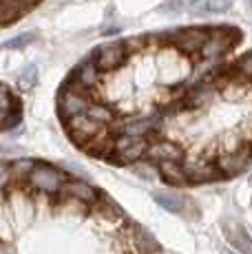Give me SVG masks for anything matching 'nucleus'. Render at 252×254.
Listing matches in <instances>:
<instances>
[{"label": "nucleus", "instance_id": "4", "mask_svg": "<svg viewBox=\"0 0 252 254\" xmlns=\"http://www.w3.org/2000/svg\"><path fill=\"white\" fill-rule=\"evenodd\" d=\"M239 40V33L230 27H217V29H208V38L203 42L199 56L206 62H215L219 58H224L232 47Z\"/></svg>", "mask_w": 252, "mask_h": 254}, {"label": "nucleus", "instance_id": "21", "mask_svg": "<svg viewBox=\"0 0 252 254\" xmlns=\"http://www.w3.org/2000/svg\"><path fill=\"white\" fill-rule=\"evenodd\" d=\"M38 38L36 31H27V33H18V36L9 38V40H4L2 45H0V49H7V51H18V49H25L29 47L33 40Z\"/></svg>", "mask_w": 252, "mask_h": 254}, {"label": "nucleus", "instance_id": "31", "mask_svg": "<svg viewBox=\"0 0 252 254\" xmlns=\"http://www.w3.org/2000/svg\"><path fill=\"white\" fill-rule=\"evenodd\" d=\"M4 150H7V146H2V144H0V153H4Z\"/></svg>", "mask_w": 252, "mask_h": 254}, {"label": "nucleus", "instance_id": "15", "mask_svg": "<svg viewBox=\"0 0 252 254\" xmlns=\"http://www.w3.org/2000/svg\"><path fill=\"white\" fill-rule=\"evenodd\" d=\"M153 199L157 206H162L164 210L173 214H184L186 212V206H188V199L179 192H171V190H155L153 192Z\"/></svg>", "mask_w": 252, "mask_h": 254}, {"label": "nucleus", "instance_id": "23", "mask_svg": "<svg viewBox=\"0 0 252 254\" xmlns=\"http://www.w3.org/2000/svg\"><path fill=\"white\" fill-rule=\"evenodd\" d=\"M235 75L239 80H246V82H252V51L246 53L244 58H239L235 64Z\"/></svg>", "mask_w": 252, "mask_h": 254}, {"label": "nucleus", "instance_id": "25", "mask_svg": "<svg viewBox=\"0 0 252 254\" xmlns=\"http://www.w3.org/2000/svg\"><path fill=\"white\" fill-rule=\"evenodd\" d=\"M232 7V0H206V9L210 13H224Z\"/></svg>", "mask_w": 252, "mask_h": 254}, {"label": "nucleus", "instance_id": "33", "mask_svg": "<svg viewBox=\"0 0 252 254\" xmlns=\"http://www.w3.org/2000/svg\"><path fill=\"white\" fill-rule=\"evenodd\" d=\"M248 2H250V7H252V0H248Z\"/></svg>", "mask_w": 252, "mask_h": 254}, {"label": "nucleus", "instance_id": "26", "mask_svg": "<svg viewBox=\"0 0 252 254\" xmlns=\"http://www.w3.org/2000/svg\"><path fill=\"white\" fill-rule=\"evenodd\" d=\"M11 184H13V177H11V170H9V164H0V192L7 190Z\"/></svg>", "mask_w": 252, "mask_h": 254}, {"label": "nucleus", "instance_id": "1", "mask_svg": "<svg viewBox=\"0 0 252 254\" xmlns=\"http://www.w3.org/2000/svg\"><path fill=\"white\" fill-rule=\"evenodd\" d=\"M66 179H69V175H66V170L62 168V166L36 162V166H33L31 173H29V177L25 179V184H20V186L27 188L29 192L53 197V194H58L62 190Z\"/></svg>", "mask_w": 252, "mask_h": 254}, {"label": "nucleus", "instance_id": "17", "mask_svg": "<svg viewBox=\"0 0 252 254\" xmlns=\"http://www.w3.org/2000/svg\"><path fill=\"white\" fill-rule=\"evenodd\" d=\"M29 9L20 0H0V27H7V24L16 22L18 18H22Z\"/></svg>", "mask_w": 252, "mask_h": 254}, {"label": "nucleus", "instance_id": "3", "mask_svg": "<svg viewBox=\"0 0 252 254\" xmlns=\"http://www.w3.org/2000/svg\"><path fill=\"white\" fill-rule=\"evenodd\" d=\"M148 141L151 137H137V135H126L118 133L115 135V144H113V155H111V162L120 164V166H133L139 159H144L148 148Z\"/></svg>", "mask_w": 252, "mask_h": 254}, {"label": "nucleus", "instance_id": "30", "mask_svg": "<svg viewBox=\"0 0 252 254\" xmlns=\"http://www.w3.org/2000/svg\"><path fill=\"white\" fill-rule=\"evenodd\" d=\"M20 2H22V4H25V7H27V9H31V7H36V4H38V2H40V0H20Z\"/></svg>", "mask_w": 252, "mask_h": 254}, {"label": "nucleus", "instance_id": "9", "mask_svg": "<svg viewBox=\"0 0 252 254\" xmlns=\"http://www.w3.org/2000/svg\"><path fill=\"white\" fill-rule=\"evenodd\" d=\"M206 38H208V29H203V27H186V29H179V31L171 33L173 47L179 53H184V56H199Z\"/></svg>", "mask_w": 252, "mask_h": 254}, {"label": "nucleus", "instance_id": "20", "mask_svg": "<svg viewBox=\"0 0 252 254\" xmlns=\"http://www.w3.org/2000/svg\"><path fill=\"white\" fill-rule=\"evenodd\" d=\"M33 166H36V159H31V157H18V159H11V162H9V170H11L13 184H16V186L25 184V179L29 177V173H31Z\"/></svg>", "mask_w": 252, "mask_h": 254}, {"label": "nucleus", "instance_id": "13", "mask_svg": "<svg viewBox=\"0 0 252 254\" xmlns=\"http://www.w3.org/2000/svg\"><path fill=\"white\" fill-rule=\"evenodd\" d=\"M224 234L232 248L239 254H252V234L235 219H226L224 221Z\"/></svg>", "mask_w": 252, "mask_h": 254}, {"label": "nucleus", "instance_id": "18", "mask_svg": "<svg viewBox=\"0 0 252 254\" xmlns=\"http://www.w3.org/2000/svg\"><path fill=\"white\" fill-rule=\"evenodd\" d=\"M130 230H133V243L137 246V250H142L144 254H153V252H157V250H159L157 239H155L153 234L146 230V228H142V226H133Z\"/></svg>", "mask_w": 252, "mask_h": 254}, {"label": "nucleus", "instance_id": "7", "mask_svg": "<svg viewBox=\"0 0 252 254\" xmlns=\"http://www.w3.org/2000/svg\"><path fill=\"white\" fill-rule=\"evenodd\" d=\"M128 49H126L124 40H115V42H106V45L98 47V51L93 53V60L98 64V69L104 73H113L118 69H122L128 60Z\"/></svg>", "mask_w": 252, "mask_h": 254}, {"label": "nucleus", "instance_id": "27", "mask_svg": "<svg viewBox=\"0 0 252 254\" xmlns=\"http://www.w3.org/2000/svg\"><path fill=\"white\" fill-rule=\"evenodd\" d=\"M241 130H244V135H241V137H244V141H248V144H252V117H250V120H246V122H244Z\"/></svg>", "mask_w": 252, "mask_h": 254}, {"label": "nucleus", "instance_id": "22", "mask_svg": "<svg viewBox=\"0 0 252 254\" xmlns=\"http://www.w3.org/2000/svg\"><path fill=\"white\" fill-rule=\"evenodd\" d=\"M38 82V66L36 64H27L25 69L18 73V89L20 91H31Z\"/></svg>", "mask_w": 252, "mask_h": 254}, {"label": "nucleus", "instance_id": "24", "mask_svg": "<svg viewBox=\"0 0 252 254\" xmlns=\"http://www.w3.org/2000/svg\"><path fill=\"white\" fill-rule=\"evenodd\" d=\"M18 106H20V100H18L4 84H0V109L9 111V109H18Z\"/></svg>", "mask_w": 252, "mask_h": 254}, {"label": "nucleus", "instance_id": "28", "mask_svg": "<svg viewBox=\"0 0 252 254\" xmlns=\"http://www.w3.org/2000/svg\"><path fill=\"white\" fill-rule=\"evenodd\" d=\"M0 254H18V250H16V246H13L11 241L0 239Z\"/></svg>", "mask_w": 252, "mask_h": 254}, {"label": "nucleus", "instance_id": "10", "mask_svg": "<svg viewBox=\"0 0 252 254\" xmlns=\"http://www.w3.org/2000/svg\"><path fill=\"white\" fill-rule=\"evenodd\" d=\"M60 194H66V197L75 199V201L86 203L89 208H93L98 203V199L102 197V192L95 188L93 184H89L84 177H69L62 186Z\"/></svg>", "mask_w": 252, "mask_h": 254}, {"label": "nucleus", "instance_id": "34", "mask_svg": "<svg viewBox=\"0 0 252 254\" xmlns=\"http://www.w3.org/2000/svg\"><path fill=\"white\" fill-rule=\"evenodd\" d=\"M190 2H192V0H190Z\"/></svg>", "mask_w": 252, "mask_h": 254}, {"label": "nucleus", "instance_id": "14", "mask_svg": "<svg viewBox=\"0 0 252 254\" xmlns=\"http://www.w3.org/2000/svg\"><path fill=\"white\" fill-rule=\"evenodd\" d=\"M188 175V184H208L219 179V170H217L215 162H206V159H195L190 164H184Z\"/></svg>", "mask_w": 252, "mask_h": 254}, {"label": "nucleus", "instance_id": "32", "mask_svg": "<svg viewBox=\"0 0 252 254\" xmlns=\"http://www.w3.org/2000/svg\"><path fill=\"white\" fill-rule=\"evenodd\" d=\"M250 186H252V175H250Z\"/></svg>", "mask_w": 252, "mask_h": 254}, {"label": "nucleus", "instance_id": "12", "mask_svg": "<svg viewBox=\"0 0 252 254\" xmlns=\"http://www.w3.org/2000/svg\"><path fill=\"white\" fill-rule=\"evenodd\" d=\"M102 73L98 69V64H95V60H93V56H89V58H84V60L80 62V64L73 69V73H71V80H75L77 84H82L84 89H89V91H93L100 86V82H102Z\"/></svg>", "mask_w": 252, "mask_h": 254}, {"label": "nucleus", "instance_id": "2", "mask_svg": "<svg viewBox=\"0 0 252 254\" xmlns=\"http://www.w3.org/2000/svg\"><path fill=\"white\" fill-rule=\"evenodd\" d=\"M95 100V93L84 89L82 84H77L75 80L66 77L62 89L58 91V115L60 120H69V117H75L80 113H86L89 104Z\"/></svg>", "mask_w": 252, "mask_h": 254}, {"label": "nucleus", "instance_id": "11", "mask_svg": "<svg viewBox=\"0 0 252 254\" xmlns=\"http://www.w3.org/2000/svg\"><path fill=\"white\" fill-rule=\"evenodd\" d=\"M144 159L153 164H162V162H184V150L179 148V144L171 139H155L148 141V148Z\"/></svg>", "mask_w": 252, "mask_h": 254}, {"label": "nucleus", "instance_id": "8", "mask_svg": "<svg viewBox=\"0 0 252 254\" xmlns=\"http://www.w3.org/2000/svg\"><path fill=\"white\" fill-rule=\"evenodd\" d=\"M113 133H126V135H137V137H151L157 133L162 126V117L159 115H139V117H126V120H115Z\"/></svg>", "mask_w": 252, "mask_h": 254}, {"label": "nucleus", "instance_id": "5", "mask_svg": "<svg viewBox=\"0 0 252 254\" xmlns=\"http://www.w3.org/2000/svg\"><path fill=\"white\" fill-rule=\"evenodd\" d=\"M215 164H217V170H219L221 177H235V175L244 173L252 164V144L241 141L235 148H226L224 153L217 155Z\"/></svg>", "mask_w": 252, "mask_h": 254}, {"label": "nucleus", "instance_id": "29", "mask_svg": "<svg viewBox=\"0 0 252 254\" xmlns=\"http://www.w3.org/2000/svg\"><path fill=\"white\" fill-rule=\"evenodd\" d=\"M104 36H113V33H120V27H109V29H104Z\"/></svg>", "mask_w": 252, "mask_h": 254}, {"label": "nucleus", "instance_id": "16", "mask_svg": "<svg viewBox=\"0 0 252 254\" xmlns=\"http://www.w3.org/2000/svg\"><path fill=\"white\" fill-rule=\"evenodd\" d=\"M157 173H159V177H162L168 186H173V188L188 184V175H186V168H184L182 162H162V164H157Z\"/></svg>", "mask_w": 252, "mask_h": 254}, {"label": "nucleus", "instance_id": "6", "mask_svg": "<svg viewBox=\"0 0 252 254\" xmlns=\"http://www.w3.org/2000/svg\"><path fill=\"white\" fill-rule=\"evenodd\" d=\"M64 124V130L69 133V137L73 144H77L80 148H84V144H89L91 139L95 137V135H100L102 130H106L109 126L100 124V122L91 120L86 113H80L75 117H69V120L62 122Z\"/></svg>", "mask_w": 252, "mask_h": 254}, {"label": "nucleus", "instance_id": "19", "mask_svg": "<svg viewBox=\"0 0 252 254\" xmlns=\"http://www.w3.org/2000/svg\"><path fill=\"white\" fill-rule=\"evenodd\" d=\"M86 115L91 117V120H95V122H100V124H104V126H111L118 117H115V111L111 109L109 104H104V102H100V100H93L89 104V109H86Z\"/></svg>", "mask_w": 252, "mask_h": 254}]
</instances>
